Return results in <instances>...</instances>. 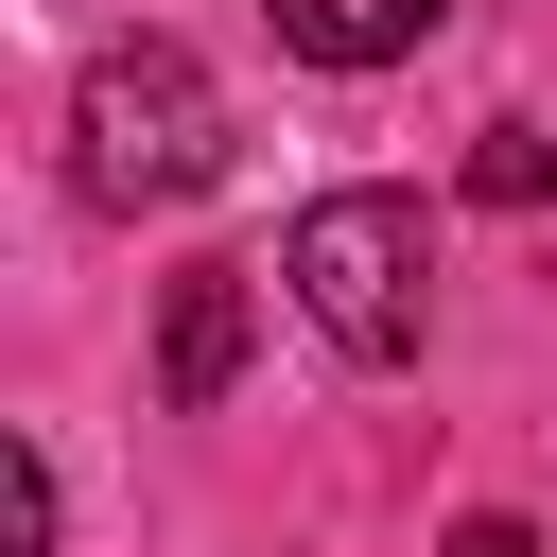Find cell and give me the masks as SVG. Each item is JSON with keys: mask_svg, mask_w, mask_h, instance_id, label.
<instances>
[{"mask_svg": "<svg viewBox=\"0 0 557 557\" xmlns=\"http://www.w3.org/2000/svg\"><path fill=\"white\" fill-rule=\"evenodd\" d=\"M261 17H278V35L313 52V70H400V52H418V35L453 17V0H261Z\"/></svg>", "mask_w": 557, "mask_h": 557, "instance_id": "277c9868", "label": "cell"}, {"mask_svg": "<svg viewBox=\"0 0 557 557\" xmlns=\"http://www.w3.org/2000/svg\"><path fill=\"white\" fill-rule=\"evenodd\" d=\"M0 557H52V453L17 435V470H0Z\"/></svg>", "mask_w": 557, "mask_h": 557, "instance_id": "8992f818", "label": "cell"}, {"mask_svg": "<svg viewBox=\"0 0 557 557\" xmlns=\"http://www.w3.org/2000/svg\"><path fill=\"white\" fill-rule=\"evenodd\" d=\"M470 191H487V209H540V191H557V139H540V122H487V139H470Z\"/></svg>", "mask_w": 557, "mask_h": 557, "instance_id": "5b68a950", "label": "cell"}, {"mask_svg": "<svg viewBox=\"0 0 557 557\" xmlns=\"http://www.w3.org/2000/svg\"><path fill=\"white\" fill-rule=\"evenodd\" d=\"M453 557H540V540L522 522H453Z\"/></svg>", "mask_w": 557, "mask_h": 557, "instance_id": "52a82bcc", "label": "cell"}, {"mask_svg": "<svg viewBox=\"0 0 557 557\" xmlns=\"http://www.w3.org/2000/svg\"><path fill=\"white\" fill-rule=\"evenodd\" d=\"M244 383V261H174V313H157V400H226Z\"/></svg>", "mask_w": 557, "mask_h": 557, "instance_id": "3957f363", "label": "cell"}, {"mask_svg": "<svg viewBox=\"0 0 557 557\" xmlns=\"http://www.w3.org/2000/svg\"><path fill=\"white\" fill-rule=\"evenodd\" d=\"M70 174H87L104 209H174V191H209V174H226V87H209L174 35H104L87 87H70Z\"/></svg>", "mask_w": 557, "mask_h": 557, "instance_id": "6da1fadb", "label": "cell"}, {"mask_svg": "<svg viewBox=\"0 0 557 557\" xmlns=\"http://www.w3.org/2000/svg\"><path fill=\"white\" fill-rule=\"evenodd\" d=\"M278 296H296L348 366H400V348L435 331V226H418V191H313V209L278 226Z\"/></svg>", "mask_w": 557, "mask_h": 557, "instance_id": "7a4b0ae2", "label": "cell"}]
</instances>
